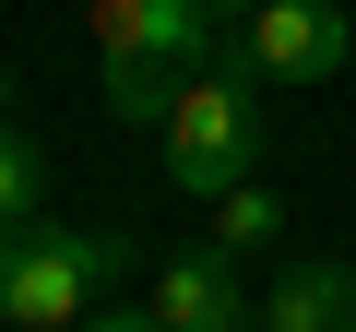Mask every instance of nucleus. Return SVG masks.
Here are the masks:
<instances>
[{
    "mask_svg": "<svg viewBox=\"0 0 356 332\" xmlns=\"http://www.w3.org/2000/svg\"><path fill=\"white\" fill-rule=\"evenodd\" d=\"M250 166H261V72L250 60H202L178 83V107H166V179L191 202H214Z\"/></svg>",
    "mask_w": 356,
    "mask_h": 332,
    "instance_id": "obj_1",
    "label": "nucleus"
},
{
    "mask_svg": "<svg viewBox=\"0 0 356 332\" xmlns=\"http://www.w3.org/2000/svg\"><path fill=\"white\" fill-rule=\"evenodd\" d=\"M119 238H83V226H0V320L24 332H83V308L119 285Z\"/></svg>",
    "mask_w": 356,
    "mask_h": 332,
    "instance_id": "obj_2",
    "label": "nucleus"
},
{
    "mask_svg": "<svg viewBox=\"0 0 356 332\" xmlns=\"http://www.w3.org/2000/svg\"><path fill=\"white\" fill-rule=\"evenodd\" d=\"M344 48H356V24L332 13V0H261L250 36H238V60H250L261 83H332Z\"/></svg>",
    "mask_w": 356,
    "mask_h": 332,
    "instance_id": "obj_3",
    "label": "nucleus"
},
{
    "mask_svg": "<svg viewBox=\"0 0 356 332\" xmlns=\"http://www.w3.org/2000/svg\"><path fill=\"white\" fill-rule=\"evenodd\" d=\"M95 48H107V60L202 72V60H214V0H95Z\"/></svg>",
    "mask_w": 356,
    "mask_h": 332,
    "instance_id": "obj_4",
    "label": "nucleus"
},
{
    "mask_svg": "<svg viewBox=\"0 0 356 332\" xmlns=\"http://www.w3.org/2000/svg\"><path fill=\"white\" fill-rule=\"evenodd\" d=\"M154 320H166V332H250L238 261H226V249H166V261H154Z\"/></svg>",
    "mask_w": 356,
    "mask_h": 332,
    "instance_id": "obj_5",
    "label": "nucleus"
},
{
    "mask_svg": "<svg viewBox=\"0 0 356 332\" xmlns=\"http://www.w3.org/2000/svg\"><path fill=\"white\" fill-rule=\"evenodd\" d=\"M250 332H356V273L344 261H285L273 297L250 308Z\"/></svg>",
    "mask_w": 356,
    "mask_h": 332,
    "instance_id": "obj_6",
    "label": "nucleus"
},
{
    "mask_svg": "<svg viewBox=\"0 0 356 332\" xmlns=\"http://www.w3.org/2000/svg\"><path fill=\"white\" fill-rule=\"evenodd\" d=\"M273 226H285V214H273V190H261V179L214 190V249H226V261H238V249H273Z\"/></svg>",
    "mask_w": 356,
    "mask_h": 332,
    "instance_id": "obj_7",
    "label": "nucleus"
},
{
    "mask_svg": "<svg viewBox=\"0 0 356 332\" xmlns=\"http://www.w3.org/2000/svg\"><path fill=\"white\" fill-rule=\"evenodd\" d=\"M36 190H48L36 131H24V119H0V226H24V214H36Z\"/></svg>",
    "mask_w": 356,
    "mask_h": 332,
    "instance_id": "obj_8",
    "label": "nucleus"
},
{
    "mask_svg": "<svg viewBox=\"0 0 356 332\" xmlns=\"http://www.w3.org/2000/svg\"><path fill=\"white\" fill-rule=\"evenodd\" d=\"M83 332H166L154 308H83Z\"/></svg>",
    "mask_w": 356,
    "mask_h": 332,
    "instance_id": "obj_9",
    "label": "nucleus"
},
{
    "mask_svg": "<svg viewBox=\"0 0 356 332\" xmlns=\"http://www.w3.org/2000/svg\"><path fill=\"white\" fill-rule=\"evenodd\" d=\"M250 13H261V0H214V24H250Z\"/></svg>",
    "mask_w": 356,
    "mask_h": 332,
    "instance_id": "obj_10",
    "label": "nucleus"
},
{
    "mask_svg": "<svg viewBox=\"0 0 356 332\" xmlns=\"http://www.w3.org/2000/svg\"><path fill=\"white\" fill-rule=\"evenodd\" d=\"M0 107H13V72H0Z\"/></svg>",
    "mask_w": 356,
    "mask_h": 332,
    "instance_id": "obj_11",
    "label": "nucleus"
}]
</instances>
